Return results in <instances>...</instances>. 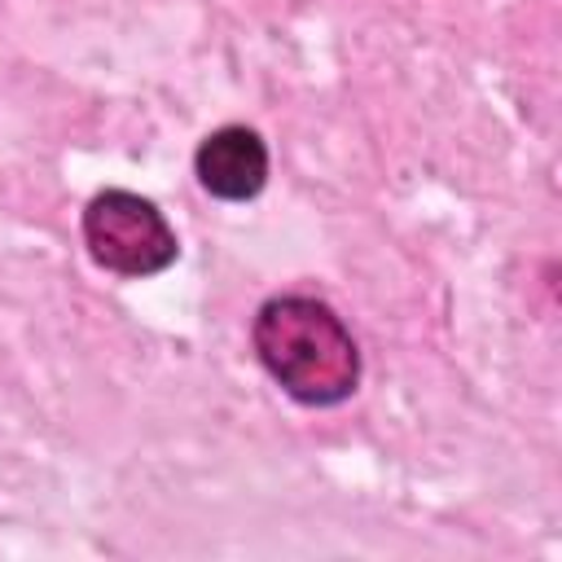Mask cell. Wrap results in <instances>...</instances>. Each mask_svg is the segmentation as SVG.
Segmentation results:
<instances>
[{
	"mask_svg": "<svg viewBox=\"0 0 562 562\" xmlns=\"http://www.w3.org/2000/svg\"><path fill=\"white\" fill-rule=\"evenodd\" d=\"M255 351L263 369L299 404H342L360 382V351L334 307L285 294L268 299L255 316Z\"/></svg>",
	"mask_w": 562,
	"mask_h": 562,
	"instance_id": "6da1fadb",
	"label": "cell"
},
{
	"mask_svg": "<svg viewBox=\"0 0 562 562\" xmlns=\"http://www.w3.org/2000/svg\"><path fill=\"white\" fill-rule=\"evenodd\" d=\"M83 241L105 272L154 277L176 259V233L162 211L127 189L97 193L83 211Z\"/></svg>",
	"mask_w": 562,
	"mask_h": 562,
	"instance_id": "7a4b0ae2",
	"label": "cell"
},
{
	"mask_svg": "<svg viewBox=\"0 0 562 562\" xmlns=\"http://www.w3.org/2000/svg\"><path fill=\"white\" fill-rule=\"evenodd\" d=\"M198 180L224 202H246L268 180V149L250 127H220L198 145Z\"/></svg>",
	"mask_w": 562,
	"mask_h": 562,
	"instance_id": "3957f363",
	"label": "cell"
}]
</instances>
